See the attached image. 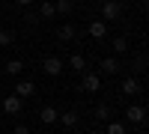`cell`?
<instances>
[{
	"mask_svg": "<svg viewBox=\"0 0 149 134\" xmlns=\"http://www.w3.org/2000/svg\"><path fill=\"white\" fill-rule=\"evenodd\" d=\"M110 45H113V51H116V54H125V51H128V39H125V36H116Z\"/></svg>",
	"mask_w": 149,
	"mask_h": 134,
	"instance_id": "cell-16",
	"label": "cell"
},
{
	"mask_svg": "<svg viewBox=\"0 0 149 134\" xmlns=\"http://www.w3.org/2000/svg\"><path fill=\"white\" fill-rule=\"evenodd\" d=\"M42 72L48 78H60V72H63V60L60 57H45L42 60Z\"/></svg>",
	"mask_w": 149,
	"mask_h": 134,
	"instance_id": "cell-1",
	"label": "cell"
},
{
	"mask_svg": "<svg viewBox=\"0 0 149 134\" xmlns=\"http://www.w3.org/2000/svg\"><path fill=\"white\" fill-rule=\"evenodd\" d=\"M39 15H42V18H54V15H57V12H54V3H51V0H45V3L39 6Z\"/></svg>",
	"mask_w": 149,
	"mask_h": 134,
	"instance_id": "cell-17",
	"label": "cell"
},
{
	"mask_svg": "<svg viewBox=\"0 0 149 134\" xmlns=\"http://www.w3.org/2000/svg\"><path fill=\"white\" fill-rule=\"evenodd\" d=\"M102 15H104V21H107V24H110V21H116V18L122 15V3H119V0H104Z\"/></svg>",
	"mask_w": 149,
	"mask_h": 134,
	"instance_id": "cell-2",
	"label": "cell"
},
{
	"mask_svg": "<svg viewBox=\"0 0 149 134\" xmlns=\"http://www.w3.org/2000/svg\"><path fill=\"white\" fill-rule=\"evenodd\" d=\"M81 90H84V92H98V90H102V78H98V75H86V72H84Z\"/></svg>",
	"mask_w": 149,
	"mask_h": 134,
	"instance_id": "cell-3",
	"label": "cell"
},
{
	"mask_svg": "<svg viewBox=\"0 0 149 134\" xmlns=\"http://www.w3.org/2000/svg\"><path fill=\"white\" fill-rule=\"evenodd\" d=\"M15 3H18V6H33L36 0H15Z\"/></svg>",
	"mask_w": 149,
	"mask_h": 134,
	"instance_id": "cell-22",
	"label": "cell"
},
{
	"mask_svg": "<svg viewBox=\"0 0 149 134\" xmlns=\"http://www.w3.org/2000/svg\"><path fill=\"white\" fill-rule=\"evenodd\" d=\"M3 72H6V75H12V78H15V75H21V72H24V63H21V60H9Z\"/></svg>",
	"mask_w": 149,
	"mask_h": 134,
	"instance_id": "cell-13",
	"label": "cell"
},
{
	"mask_svg": "<svg viewBox=\"0 0 149 134\" xmlns=\"http://www.w3.org/2000/svg\"><path fill=\"white\" fill-rule=\"evenodd\" d=\"M90 36H93V39H104V36H107V24L104 21H93L90 24Z\"/></svg>",
	"mask_w": 149,
	"mask_h": 134,
	"instance_id": "cell-9",
	"label": "cell"
},
{
	"mask_svg": "<svg viewBox=\"0 0 149 134\" xmlns=\"http://www.w3.org/2000/svg\"><path fill=\"white\" fill-rule=\"evenodd\" d=\"M15 95L24 101V99H30V95H36V83L33 81H18L15 83Z\"/></svg>",
	"mask_w": 149,
	"mask_h": 134,
	"instance_id": "cell-4",
	"label": "cell"
},
{
	"mask_svg": "<svg viewBox=\"0 0 149 134\" xmlns=\"http://www.w3.org/2000/svg\"><path fill=\"white\" fill-rule=\"evenodd\" d=\"M39 119H42V122H45V125H54V122H57V119H60V110H57V107H54V104H45V107H42V110H39Z\"/></svg>",
	"mask_w": 149,
	"mask_h": 134,
	"instance_id": "cell-6",
	"label": "cell"
},
{
	"mask_svg": "<svg viewBox=\"0 0 149 134\" xmlns=\"http://www.w3.org/2000/svg\"><path fill=\"white\" fill-rule=\"evenodd\" d=\"M69 66H72L74 72H84V69H86V60H84L81 54H72V57H69Z\"/></svg>",
	"mask_w": 149,
	"mask_h": 134,
	"instance_id": "cell-15",
	"label": "cell"
},
{
	"mask_svg": "<svg viewBox=\"0 0 149 134\" xmlns=\"http://www.w3.org/2000/svg\"><path fill=\"white\" fill-rule=\"evenodd\" d=\"M107 116H110V107L107 104H98L95 107V119H107Z\"/></svg>",
	"mask_w": 149,
	"mask_h": 134,
	"instance_id": "cell-20",
	"label": "cell"
},
{
	"mask_svg": "<svg viewBox=\"0 0 149 134\" xmlns=\"http://www.w3.org/2000/svg\"><path fill=\"white\" fill-rule=\"evenodd\" d=\"M72 9H74L72 0H57V3H54V12H57V15H72Z\"/></svg>",
	"mask_w": 149,
	"mask_h": 134,
	"instance_id": "cell-12",
	"label": "cell"
},
{
	"mask_svg": "<svg viewBox=\"0 0 149 134\" xmlns=\"http://www.w3.org/2000/svg\"><path fill=\"white\" fill-rule=\"evenodd\" d=\"M90 134H95V131H90Z\"/></svg>",
	"mask_w": 149,
	"mask_h": 134,
	"instance_id": "cell-23",
	"label": "cell"
},
{
	"mask_svg": "<svg viewBox=\"0 0 149 134\" xmlns=\"http://www.w3.org/2000/svg\"><path fill=\"white\" fill-rule=\"evenodd\" d=\"M102 72H104V75H116V72H119V60L116 57H104L102 60Z\"/></svg>",
	"mask_w": 149,
	"mask_h": 134,
	"instance_id": "cell-10",
	"label": "cell"
},
{
	"mask_svg": "<svg viewBox=\"0 0 149 134\" xmlns=\"http://www.w3.org/2000/svg\"><path fill=\"white\" fill-rule=\"evenodd\" d=\"M12 42H15V33L12 30H0V48H9Z\"/></svg>",
	"mask_w": 149,
	"mask_h": 134,
	"instance_id": "cell-18",
	"label": "cell"
},
{
	"mask_svg": "<svg viewBox=\"0 0 149 134\" xmlns=\"http://www.w3.org/2000/svg\"><path fill=\"white\" fill-rule=\"evenodd\" d=\"M21 107H24V101L18 99L15 92H12V95H6V99H3V110H6V113H21Z\"/></svg>",
	"mask_w": 149,
	"mask_h": 134,
	"instance_id": "cell-8",
	"label": "cell"
},
{
	"mask_svg": "<svg viewBox=\"0 0 149 134\" xmlns=\"http://www.w3.org/2000/svg\"><path fill=\"white\" fill-rule=\"evenodd\" d=\"M74 36H78V30H74V24H69V21L57 27V39H60V42H72Z\"/></svg>",
	"mask_w": 149,
	"mask_h": 134,
	"instance_id": "cell-7",
	"label": "cell"
},
{
	"mask_svg": "<svg viewBox=\"0 0 149 134\" xmlns=\"http://www.w3.org/2000/svg\"><path fill=\"white\" fill-rule=\"evenodd\" d=\"M12 134H30V128H27V125H18V128L12 131Z\"/></svg>",
	"mask_w": 149,
	"mask_h": 134,
	"instance_id": "cell-21",
	"label": "cell"
},
{
	"mask_svg": "<svg viewBox=\"0 0 149 134\" xmlns=\"http://www.w3.org/2000/svg\"><path fill=\"white\" fill-rule=\"evenodd\" d=\"M57 122L63 125V128H74V125H78V113H74V110H66V113H60Z\"/></svg>",
	"mask_w": 149,
	"mask_h": 134,
	"instance_id": "cell-11",
	"label": "cell"
},
{
	"mask_svg": "<svg viewBox=\"0 0 149 134\" xmlns=\"http://www.w3.org/2000/svg\"><path fill=\"white\" fill-rule=\"evenodd\" d=\"M107 134H125V125H122V122H113V119H107Z\"/></svg>",
	"mask_w": 149,
	"mask_h": 134,
	"instance_id": "cell-19",
	"label": "cell"
},
{
	"mask_svg": "<svg viewBox=\"0 0 149 134\" xmlns=\"http://www.w3.org/2000/svg\"><path fill=\"white\" fill-rule=\"evenodd\" d=\"M125 119H128L131 125H143V119H146V110H143L140 104H131L128 110H125Z\"/></svg>",
	"mask_w": 149,
	"mask_h": 134,
	"instance_id": "cell-5",
	"label": "cell"
},
{
	"mask_svg": "<svg viewBox=\"0 0 149 134\" xmlns=\"http://www.w3.org/2000/svg\"><path fill=\"white\" fill-rule=\"evenodd\" d=\"M122 92H128V95H134V92H140V83L134 81V78H125V81H122Z\"/></svg>",
	"mask_w": 149,
	"mask_h": 134,
	"instance_id": "cell-14",
	"label": "cell"
}]
</instances>
